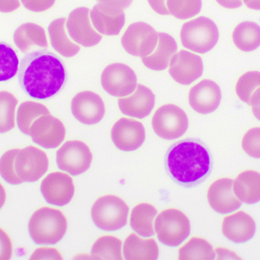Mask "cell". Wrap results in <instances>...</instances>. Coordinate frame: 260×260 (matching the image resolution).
<instances>
[{
	"instance_id": "30bf717a",
	"label": "cell",
	"mask_w": 260,
	"mask_h": 260,
	"mask_svg": "<svg viewBox=\"0 0 260 260\" xmlns=\"http://www.w3.org/2000/svg\"><path fill=\"white\" fill-rule=\"evenodd\" d=\"M101 83L111 96L125 97L134 93L137 86V77L127 65L115 63L105 67L101 76Z\"/></svg>"
},
{
	"instance_id": "52a82bcc",
	"label": "cell",
	"mask_w": 260,
	"mask_h": 260,
	"mask_svg": "<svg viewBox=\"0 0 260 260\" xmlns=\"http://www.w3.org/2000/svg\"><path fill=\"white\" fill-rule=\"evenodd\" d=\"M154 133L164 140H172L182 137L187 131L189 120L185 111L168 104L154 112L151 121Z\"/></svg>"
},
{
	"instance_id": "e575fe53",
	"label": "cell",
	"mask_w": 260,
	"mask_h": 260,
	"mask_svg": "<svg viewBox=\"0 0 260 260\" xmlns=\"http://www.w3.org/2000/svg\"><path fill=\"white\" fill-rule=\"evenodd\" d=\"M166 5L170 15L177 19L186 20L200 13L202 0H167Z\"/></svg>"
},
{
	"instance_id": "4dcf8cb0",
	"label": "cell",
	"mask_w": 260,
	"mask_h": 260,
	"mask_svg": "<svg viewBox=\"0 0 260 260\" xmlns=\"http://www.w3.org/2000/svg\"><path fill=\"white\" fill-rule=\"evenodd\" d=\"M215 258V252L213 247L207 241L203 238H191L179 250V259L212 260Z\"/></svg>"
},
{
	"instance_id": "5b68a950",
	"label": "cell",
	"mask_w": 260,
	"mask_h": 260,
	"mask_svg": "<svg viewBox=\"0 0 260 260\" xmlns=\"http://www.w3.org/2000/svg\"><path fill=\"white\" fill-rule=\"evenodd\" d=\"M91 214L96 227L105 232H116L126 226L129 207L116 195H105L94 203Z\"/></svg>"
},
{
	"instance_id": "cb8c5ba5",
	"label": "cell",
	"mask_w": 260,
	"mask_h": 260,
	"mask_svg": "<svg viewBox=\"0 0 260 260\" xmlns=\"http://www.w3.org/2000/svg\"><path fill=\"white\" fill-rule=\"evenodd\" d=\"M234 192L237 198L245 204L253 205L260 201V174L246 170L234 180Z\"/></svg>"
},
{
	"instance_id": "484cf974",
	"label": "cell",
	"mask_w": 260,
	"mask_h": 260,
	"mask_svg": "<svg viewBox=\"0 0 260 260\" xmlns=\"http://www.w3.org/2000/svg\"><path fill=\"white\" fill-rule=\"evenodd\" d=\"M123 254L127 260H154L158 257V247L152 238L142 239L131 234L125 241Z\"/></svg>"
},
{
	"instance_id": "277c9868",
	"label": "cell",
	"mask_w": 260,
	"mask_h": 260,
	"mask_svg": "<svg viewBox=\"0 0 260 260\" xmlns=\"http://www.w3.org/2000/svg\"><path fill=\"white\" fill-rule=\"evenodd\" d=\"M219 32L215 23L210 18L198 17L187 21L180 30L182 45L196 53L210 51L218 42Z\"/></svg>"
},
{
	"instance_id": "7bdbcfd3",
	"label": "cell",
	"mask_w": 260,
	"mask_h": 260,
	"mask_svg": "<svg viewBox=\"0 0 260 260\" xmlns=\"http://www.w3.org/2000/svg\"><path fill=\"white\" fill-rule=\"evenodd\" d=\"M19 0H0V12L10 13L20 7Z\"/></svg>"
},
{
	"instance_id": "9a60e30c",
	"label": "cell",
	"mask_w": 260,
	"mask_h": 260,
	"mask_svg": "<svg viewBox=\"0 0 260 260\" xmlns=\"http://www.w3.org/2000/svg\"><path fill=\"white\" fill-rule=\"evenodd\" d=\"M169 73L175 82L188 85L198 79L203 73V60L199 55L181 50L171 58Z\"/></svg>"
},
{
	"instance_id": "d590c367",
	"label": "cell",
	"mask_w": 260,
	"mask_h": 260,
	"mask_svg": "<svg viewBox=\"0 0 260 260\" xmlns=\"http://www.w3.org/2000/svg\"><path fill=\"white\" fill-rule=\"evenodd\" d=\"M260 88V73L249 71L243 74L237 82L235 91L238 98L244 103L250 105L252 96Z\"/></svg>"
},
{
	"instance_id": "f1b7e54d",
	"label": "cell",
	"mask_w": 260,
	"mask_h": 260,
	"mask_svg": "<svg viewBox=\"0 0 260 260\" xmlns=\"http://www.w3.org/2000/svg\"><path fill=\"white\" fill-rule=\"evenodd\" d=\"M232 39L239 50L253 51L260 47V26L253 21H243L235 27Z\"/></svg>"
},
{
	"instance_id": "8fae6325",
	"label": "cell",
	"mask_w": 260,
	"mask_h": 260,
	"mask_svg": "<svg viewBox=\"0 0 260 260\" xmlns=\"http://www.w3.org/2000/svg\"><path fill=\"white\" fill-rule=\"evenodd\" d=\"M49 160L45 152L33 146L18 150L15 160L17 176L26 183L38 181L48 169Z\"/></svg>"
},
{
	"instance_id": "8d00e7d4",
	"label": "cell",
	"mask_w": 260,
	"mask_h": 260,
	"mask_svg": "<svg viewBox=\"0 0 260 260\" xmlns=\"http://www.w3.org/2000/svg\"><path fill=\"white\" fill-rule=\"evenodd\" d=\"M19 149H12L6 151L0 158V176L11 185H18L23 183L17 176L15 169V156Z\"/></svg>"
},
{
	"instance_id": "3957f363",
	"label": "cell",
	"mask_w": 260,
	"mask_h": 260,
	"mask_svg": "<svg viewBox=\"0 0 260 260\" xmlns=\"http://www.w3.org/2000/svg\"><path fill=\"white\" fill-rule=\"evenodd\" d=\"M67 230L65 215L57 209L43 207L34 212L28 222L32 241L38 245H54L63 238Z\"/></svg>"
},
{
	"instance_id": "ffe728a7",
	"label": "cell",
	"mask_w": 260,
	"mask_h": 260,
	"mask_svg": "<svg viewBox=\"0 0 260 260\" xmlns=\"http://www.w3.org/2000/svg\"><path fill=\"white\" fill-rule=\"evenodd\" d=\"M90 19L94 29L107 36L119 35L125 24L124 12L122 9L102 3H99L91 9Z\"/></svg>"
},
{
	"instance_id": "2e32d148",
	"label": "cell",
	"mask_w": 260,
	"mask_h": 260,
	"mask_svg": "<svg viewBox=\"0 0 260 260\" xmlns=\"http://www.w3.org/2000/svg\"><path fill=\"white\" fill-rule=\"evenodd\" d=\"M71 111L76 120L84 125H92L103 119L105 106L100 96L93 92L83 91L72 99Z\"/></svg>"
},
{
	"instance_id": "60d3db41",
	"label": "cell",
	"mask_w": 260,
	"mask_h": 260,
	"mask_svg": "<svg viewBox=\"0 0 260 260\" xmlns=\"http://www.w3.org/2000/svg\"><path fill=\"white\" fill-rule=\"evenodd\" d=\"M62 257L57 250L53 248L37 249L30 259H62Z\"/></svg>"
},
{
	"instance_id": "e0dca14e",
	"label": "cell",
	"mask_w": 260,
	"mask_h": 260,
	"mask_svg": "<svg viewBox=\"0 0 260 260\" xmlns=\"http://www.w3.org/2000/svg\"><path fill=\"white\" fill-rule=\"evenodd\" d=\"M111 139L116 148L125 152L139 149L145 139L143 125L138 121L122 118L111 129Z\"/></svg>"
},
{
	"instance_id": "7dc6e473",
	"label": "cell",
	"mask_w": 260,
	"mask_h": 260,
	"mask_svg": "<svg viewBox=\"0 0 260 260\" xmlns=\"http://www.w3.org/2000/svg\"><path fill=\"white\" fill-rule=\"evenodd\" d=\"M243 2L249 9L260 10V0H243Z\"/></svg>"
},
{
	"instance_id": "7a4b0ae2",
	"label": "cell",
	"mask_w": 260,
	"mask_h": 260,
	"mask_svg": "<svg viewBox=\"0 0 260 260\" xmlns=\"http://www.w3.org/2000/svg\"><path fill=\"white\" fill-rule=\"evenodd\" d=\"M166 166L176 183L190 187L203 182L210 174L212 159L201 142L186 139L170 148L166 155Z\"/></svg>"
},
{
	"instance_id": "9c48e42d",
	"label": "cell",
	"mask_w": 260,
	"mask_h": 260,
	"mask_svg": "<svg viewBox=\"0 0 260 260\" xmlns=\"http://www.w3.org/2000/svg\"><path fill=\"white\" fill-rule=\"evenodd\" d=\"M92 154L88 145L80 140H69L56 152V164L60 170L79 176L89 169Z\"/></svg>"
},
{
	"instance_id": "f35d334b",
	"label": "cell",
	"mask_w": 260,
	"mask_h": 260,
	"mask_svg": "<svg viewBox=\"0 0 260 260\" xmlns=\"http://www.w3.org/2000/svg\"><path fill=\"white\" fill-rule=\"evenodd\" d=\"M24 8L34 12L48 10L54 5L56 0H21Z\"/></svg>"
},
{
	"instance_id": "f6af8a7d",
	"label": "cell",
	"mask_w": 260,
	"mask_h": 260,
	"mask_svg": "<svg viewBox=\"0 0 260 260\" xmlns=\"http://www.w3.org/2000/svg\"><path fill=\"white\" fill-rule=\"evenodd\" d=\"M250 105L252 106L253 114L260 122V88L258 89L252 96Z\"/></svg>"
},
{
	"instance_id": "c3c4849f",
	"label": "cell",
	"mask_w": 260,
	"mask_h": 260,
	"mask_svg": "<svg viewBox=\"0 0 260 260\" xmlns=\"http://www.w3.org/2000/svg\"><path fill=\"white\" fill-rule=\"evenodd\" d=\"M6 200V192L3 185L0 183V209L3 207Z\"/></svg>"
},
{
	"instance_id": "f546056e",
	"label": "cell",
	"mask_w": 260,
	"mask_h": 260,
	"mask_svg": "<svg viewBox=\"0 0 260 260\" xmlns=\"http://www.w3.org/2000/svg\"><path fill=\"white\" fill-rule=\"evenodd\" d=\"M45 114H50V111L45 105L32 101L22 102L17 111L16 121L18 129L23 134L29 136L30 126L33 122Z\"/></svg>"
},
{
	"instance_id": "ee69618b",
	"label": "cell",
	"mask_w": 260,
	"mask_h": 260,
	"mask_svg": "<svg viewBox=\"0 0 260 260\" xmlns=\"http://www.w3.org/2000/svg\"><path fill=\"white\" fill-rule=\"evenodd\" d=\"M97 1L106 6L123 10L129 7L133 0H97Z\"/></svg>"
},
{
	"instance_id": "d6986e66",
	"label": "cell",
	"mask_w": 260,
	"mask_h": 260,
	"mask_svg": "<svg viewBox=\"0 0 260 260\" xmlns=\"http://www.w3.org/2000/svg\"><path fill=\"white\" fill-rule=\"evenodd\" d=\"M233 184L234 180L232 179L222 178L214 182L209 187L208 201L217 213L226 215L241 208V201L235 195Z\"/></svg>"
},
{
	"instance_id": "d4e9b609",
	"label": "cell",
	"mask_w": 260,
	"mask_h": 260,
	"mask_svg": "<svg viewBox=\"0 0 260 260\" xmlns=\"http://www.w3.org/2000/svg\"><path fill=\"white\" fill-rule=\"evenodd\" d=\"M14 43L20 51L26 53L32 47H48L45 31L35 23L27 22L20 25L14 32Z\"/></svg>"
},
{
	"instance_id": "6da1fadb",
	"label": "cell",
	"mask_w": 260,
	"mask_h": 260,
	"mask_svg": "<svg viewBox=\"0 0 260 260\" xmlns=\"http://www.w3.org/2000/svg\"><path fill=\"white\" fill-rule=\"evenodd\" d=\"M67 72L59 56L48 50L30 52L23 56L18 69V82L23 91L35 99L57 94L65 84Z\"/></svg>"
},
{
	"instance_id": "5bb4252c",
	"label": "cell",
	"mask_w": 260,
	"mask_h": 260,
	"mask_svg": "<svg viewBox=\"0 0 260 260\" xmlns=\"http://www.w3.org/2000/svg\"><path fill=\"white\" fill-rule=\"evenodd\" d=\"M41 192L48 204L62 207L71 201L75 193L74 183L67 174L51 172L43 180Z\"/></svg>"
},
{
	"instance_id": "603a6c76",
	"label": "cell",
	"mask_w": 260,
	"mask_h": 260,
	"mask_svg": "<svg viewBox=\"0 0 260 260\" xmlns=\"http://www.w3.org/2000/svg\"><path fill=\"white\" fill-rule=\"evenodd\" d=\"M177 45L175 40L166 33H158V43L155 50L149 56L142 57V61L147 68L155 71L168 68L171 58L177 53Z\"/></svg>"
},
{
	"instance_id": "4fadbf2b",
	"label": "cell",
	"mask_w": 260,
	"mask_h": 260,
	"mask_svg": "<svg viewBox=\"0 0 260 260\" xmlns=\"http://www.w3.org/2000/svg\"><path fill=\"white\" fill-rule=\"evenodd\" d=\"M66 24L70 38L79 45L94 47L102 41V35L91 25L90 9L88 8L74 9L69 15Z\"/></svg>"
},
{
	"instance_id": "b9f144b4",
	"label": "cell",
	"mask_w": 260,
	"mask_h": 260,
	"mask_svg": "<svg viewBox=\"0 0 260 260\" xmlns=\"http://www.w3.org/2000/svg\"><path fill=\"white\" fill-rule=\"evenodd\" d=\"M151 9L159 15H170L167 8V0H148Z\"/></svg>"
},
{
	"instance_id": "4316f807",
	"label": "cell",
	"mask_w": 260,
	"mask_h": 260,
	"mask_svg": "<svg viewBox=\"0 0 260 260\" xmlns=\"http://www.w3.org/2000/svg\"><path fill=\"white\" fill-rule=\"evenodd\" d=\"M66 22L65 18H57L52 21L48 26L49 37L52 47L57 53L65 57H73L79 53L80 47L67 36Z\"/></svg>"
},
{
	"instance_id": "ba28073f",
	"label": "cell",
	"mask_w": 260,
	"mask_h": 260,
	"mask_svg": "<svg viewBox=\"0 0 260 260\" xmlns=\"http://www.w3.org/2000/svg\"><path fill=\"white\" fill-rule=\"evenodd\" d=\"M158 43V33L149 24L142 21L130 24L121 38L123 49L135 56H149Z\"/></svg>"
},
{
	"instance_id": "83f0119b",
	"label": "cell",
	"mask_w": 260,
	"mask_h": 260,
	"mask_svg": "<svg viewBox=\"0 0 260 260\" xmlns=\"http://www.w3.org/2000/svg\"><path fill=\"white\" fill-rule=\"evenodd\" d=\"M157 212L148 203H141L133 208L130 215V226L136 234L143 238H151L154 235V218Z\"/></svg>"
},
{
	"instance_id": "8992f818",
	"label": "cell",
	"mask_w": 260,
	"mask_h": 260,
	"mask_svg": "<svg viewBox=\"0 0 260 260\" xmlns=\"http://www.w3.org/2000/svg\"><path fill=\"white\" fill-rule=\"evenodd\" d=\"M154 230L159 241L168 247H178L190 234V222L183 212L177 209L163 211L157 215Z\"/></svg>"
},
{
	"instance_id": "44dd1931",
	"label": "cell",
	"mask_w": 260,
	"mask_h": 260,
	"mask_svg": "<svg viewBox=\"0 0 260 260\" xmlns=\"http://www.w3.org/2000/svg\"><path fill=\"white\" fill-rule=\"evenodd\" d=\"M223 235L235 244H244L256 233V223L246 212H238L224 218L221 227Z\"/></svg>"
},
{
	"instance_id": "d6a6232c",
	"label": "cell",
	"mask_w": 260,
	"mask_h": 260,
	"mask_svg": "<svg viewBox=\"0 0 260 260\" xmlns=\"http://www.w3.org/2000/svg\"><path fill=\"white\" fill-rule=\"evenodd\" d=\"M18 99L7 91L0 92V134H5L15 126V108Z\"/></svg>"
},
{
	"instance_id": "7402d4cb",
	"label": "cell",
	"mask_w": 260,
	"mask_h": 260,
	"mask_svg": "<svg viewBox=\"0 0 260 260\" xmlns=\"http://www.w3.org/2000/svg\"><path fill=\"white\" fill-rule=\"evenodd\" d=\"M155 97L148 87L139 84L132 96L118 99V106L123 114L142 119L152 111Z\"/></svg>"
},
{
	"instance_id": "ab89813d",
	"label": "cell",
	"mask_w": 260,
	"mask_h": 260,
	"mask_svg": "<svg viewBox=\"0 0 260 260\" xmlns=\"http://www.w3.org/2000/svg\"><path fill=\"white\" fill-rule=\"evenodd\" d=\"M12 255V241L6 232L0 228V260L10 259Z\"/></svg>"
},
{
	"instance_id": "bcb514c9",
	"label": "cell",
	"mask_w": 260,
	"mask_h": 260,
	"mask_svg": "<svg viewBox=\"0 0 260 260\" xmlns=\"http://www.w3.org/2000/svg\"><path fill=\"white\" fill-rule=\"evenodd\" d=\"M216 2L220 6L229 9H238L243 4L242 0H216Z\"/></svg>"
},
{
	"instance_id": "836d02e7",
	"label": "cell",
	"mask_w": 260,
	"mask_h": 260,
	"mask_svg": "<svg viewBox=\"0 0 260 260\" xmlns=\"http://www.w3.org/2000/svg\"><path fill=\"white\" fill-rule=\"evenodd\" d=\"M19 64L15 50L6 43L0 42V82L12 79L18 73Z\"/></svg>"
},
{
	"instance_id": "74e56055",
	"label": "cell",
	"mask_w": 260,
	"mask_h": 260,
	"mask_svg": "<svg viewBox=\"0 0 260 260\" xmlns=\"http://www.w3.org/2000/svg\"><path fill=\"white\" fill-rule=\"evenodd\" d=\"M242 148L244 152L255 159H260V128L249 130L242 139Z\"/></svg>"
},
{
	"instance_id": "1f68e13d",
	"label": "cell",
	"mask_w": 260,
	"mask_h": 260,
	"mask_svg": "<svg viewBox=\"0 0 260 260\" xmlns=\"http://www.w3.org/2000/svg\"><path fill=\"white\" fill-rule=\"evenodd\" d=\"M122 242L112 236L99 238L91 247V253L95 259H123L121 253Z\"/></svg>"
},
{
	"instance_id": "ac0fdd59",
	"label": "cell",
	"mask_w": 260,
	"mask_h": 260,
	"mask_svg": "<svg viewBox=\"0 0 260 260\" xmlns=\"http://www.w3.org/2000/svg\"><path fill=\"white\" fill-rule=\"evenodd\" d=\"M221 100V89L210 79L200 81L189 90V105L199 114L213 112L219 106Z\"/></svg>"
},
{
	"instance_id": "7c38bea8",
	"label": "cell",
	"mask_w": 260,
	"mask_h": 260,
	"mask_svg": "<svg viewBox=\"0 0 260 260\" xmlns=\"http://www.w3.org/2000/svg\"><path fill=\"white\" fill-rule=\"evenodd\" d=\"M29 136L36 145L46 149H54L65 139L66 128L57 118L45 114L33 122Z\"/></svg>"
}]
</instances>
